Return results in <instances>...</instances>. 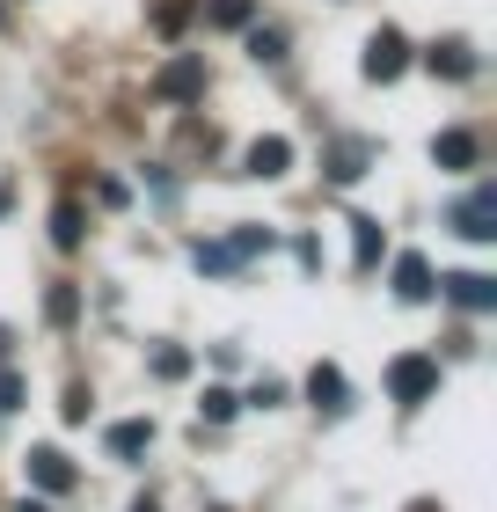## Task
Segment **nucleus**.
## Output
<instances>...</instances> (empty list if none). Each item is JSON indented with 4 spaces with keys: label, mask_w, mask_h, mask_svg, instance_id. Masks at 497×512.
Wrapping results in <instances>:
<instances>
[{
    "label": "nucleus",
    "mask_w": 497,
    "mask_h": 512,
    "mask_svg": "<svg viewBox=\"0 0 497 512\" xmlns=\"http://www.w3.org/2000/svg\"><path fill=\"white\" fill-rule=\"evenodd\" d=\"M381 249H388L381 220H373V213H359V220H351V264H359V271H373V264H381Z\"/></svg>",
    "instance_id": "obj_11"
},
{
    "label": "nucleus",
    "mask_w": 497,
    "mask_h": 512,
    "mask_svg": "<svg viewBox=\"0 0 497 512\" xmlns=\"http://www.w3.org/2000/svg\"><path fill=\"white\" fill-rule=\"evenodd\" d=\"M15 512H52V505H44V498H22V505H15Z\"/></svg>",
    "instance_id": "obj_26"
},
{
    "label": "nucleus",
    "mask_w": 497,
    "mask_h": 512,
    "mask_svg": "<svg viewBox=\"0 0 497 512\" xmlns=\"http://www.w3.org/2000/svg\"><path fill=\"white\" fill-rule=\"evenodd\" d=\"M52 242H59V249H81V205H74V198L52 213Z\"/></svg>",
    "instance_id": "obj_14"
},
{
    "label": "nucleus",
    "mask_w": 497,
    "mask_h": 512,
    "mask_svg": "<svg viewBox=\"0 0 497 512\" xmlns=\"http://www.w3.org/2000/svg\"><path fill=\"white\" fill-rule=\"evenodd\" d=\"M307 403H315L322 417H344L351 410V388H344L337 366H315V374H307Z\"/></svg>",
    "instance_id": "obj_7"
},
{
    "label": "nucleus",
    "mask_w": 497,
    "mask_h": 512,
    "mask_svg": "<svg viewBox=\"0 0 497 512\" xmlns=\"http://www.w3.org/2000/svg\"><path fill=\"white\" fill-rule=\"evenodd\" d=\"M198 88H205V59H198V52H176V59L154 74V96H169V103H191Z\"/></svg>",
    "instance_id": "obj_3"
},
{
    "label": "nucleus",
    "mask_w": 497,
    "mask_h": 512,
    "mask_svg": "<svg viewBox=\"0 0 497 512\" xmlns=\"http://www.w3.org/2000/svg\"><path fill=\"white\" fill-rule=\"evenodd\" d=\"M439 293L454 300V308H468V315H490L497 308V278L490 271H454V278H439Z\"/></svg>",
    "instance_id": "obj_4"
},
{
    "label": "nucleus",
    "mask_w": 497,
    "mask_h": 512,
    "mask_svg": "<svg viewBox=\"0 0 497 512\" xmlns=\"http://www.w3.org/2000/svg\"><path fill=\"white\" fill-rule=\"evenodd\" d=\"M424 66H432V74H446V81H468V74H476V52H468L461 37H446V44H432V52H424Z\"/></svg>",
    "instance_id": "obj_9"
},
{
    "label": "nucleus",
    "mask_w": 497,
    "mask_h": 512,
    "mask_svg": "<svg viewBox=\"0 0 497 512\" xmlns=\"http://www.w3.org/2000/svg\"><path fill=\"white\" fill-rule=\"evenodd\" d=\"M432 161H439V169H476V132H439L432 139Z\"/></svg>",
    "instance_id": "obj_12"
},
{
    "label": "nucleus",
    "mask_w": 497,
    "mask_h": 512,
    "mask_svg": "<svg viewBox=\"0 0 497 512\" xmlns=\"http://www.w3.org/2000/svg\"><path fill=\"white\" fill-rule=\"evenodd\" d=\"M198 410H205V425H227V417L242 410V395H234V388H205V403H198Z\"/></svg>",
    "instance_id": "obj_16"
},
{
    "label": "nucleus",
    "mask_w": 497,
    "mask_h": 512,
    "mask_svg": "<svg viewBox=\"0 0 497 512\" xmlns=\"http://www.w3.org/2000/svg\"><path fill=\"white\" fill-rule=\"evenodd\" d=\"M147 447H154V425H147V417H125V425H110V454H117V461H139Z\"/></svg>",
    "instance_id": "obj_13"
},
{
    "label": "nucleus",
    "mask_w": 497,
    "mask_h": 512,
    "mask_svg": "<svg viewBox=\"0 0 497 512\" xmlns=\"http://www.w3.org/2000/svg\"><path fill=\"white\" fill-rule=\"evenodd\" d=\"M132 512H161V505H154V498H139V505H132Z\"/></svg>",
    "instance_id": "obj_28"
},
{
    "label": "nucleus",
    "mask_w": 497,
    "mask_h": 512,
    "mask_svg": "<svg viewBox=\"0 0 497 512\" xmlns=\"http://www.w3.org/2000/svg\"><path fill=\"white\" fill-rule=\"evenodd\" d=\"M0 410H22V374H8V366H0Z\"/></svg>",
    "instance_id": "obj_25"
},
{
    "label": "nucleus",
    "mask_w": 497,
    "mask_h": 512,
    "mask_svg": "<svg viewBox=\"0 0 497 512\" xmlns=\"http://www.w3.org/2000/svg\"><path fill=\"white\" fill-rule=\"evenodd\" d=\"M388 395H395L402 410L432 403V395H439V359H424V352H402V359L388 366Z\"/></svg>",
    "instance_id": "obj_1"
},
{
    "label": "nucleus",
    "mask_w": 497,
    "mask_h": 512,
    "mask_svg": "<svg viewBox=\"0 0 497 512\" xmlns=\"http://www.w3.org/2000/svg\"><path fill=\"white\" fill-rule=\"evenodd\" d=\"M395 293H402V300H432V264H424L417 249L395 256Z\"/></svg>",
    "instance_id": "obj_10"
},
{
    "label": "nucleus",
    "mask_w": 497,
    "mask_h": 512,
    "mask_svg": "<svg viewBox=\"0 0 497 512\" xmlns=\"http://www.w3.org/2000/svg\"><path fill=\"white\" fill-rule=\"evenodd\" d=\"M329 176H337V183H359V176H366V147H344L337 161H329Z\"/></svg>",
    "instance_id": "obj_21"
},
{
    "label": "nucleus",
    "mask_w": 497,
    "mask_h": 512,
    "mask_svg": "<svg viewBox=\"0 0 497 512\" xmlns=\"http://www.w3.org/2000/svg\"><path fill=\"white\" fill-rule=\"evenodd\" d=\"M249 52L264 66H278V59H286V37H278V30H249Z\"/></svg>",
    "instance_id": "obj_20"
},
{
    "label": "nucleus",
    "mask_w": 497,
    "mask_h": 512,
    "mask_svg": "<svg viewBox=\"0 0 497 512\" xmlns=\"http://www.w3.org/2000/svg\"><path fill=\"white\" fill-rule=\"evenodd\" d=\"M410 512H446V505H432V498H417V505H410Z\"/></svg>",
    "instance_id": "obj_27"
},
{
    "label": "nucleus",
    "mask_w": 497,
    "mask_h": 512,
    "mask_svg": "<svg viewBox=\"0 0 497 512\" xmlns=\"http://www.w3.org/2000/svg\"><path fill=\"white\" fill-rule=\"evenodd\" d=\"M0 213H8V191H0Z\"/></svg>",
    "instance_id": "obj_29"
},
{
    "label": "nucleus",
    "mask_w": 497,
    "mask_h": 512,
    "mask_svg": "<svg viewBox=\"0 0 497 512\" xmlns=\"http://www.w3.org/2000/svg\"><path fill=\"white\" fill-rule=\"evenodd\" d=\"M154 374H161V381H183V374H191V352H176V344H161V352H154Z\"/></svg>",
    "instance_id": "obj_19"
},
{
    "label": "nucleus",
    "mask_w": 497,
    "mask_h": 512,
    "mask_svg": "<svg viewBox=\"0 0 497 512\" xmlns=\"http://www.w3.org/2000/svg\"><path fill=\"white\" fill-rule=\"evenodd\" d=\"M227 249H234V256H242V264H249V256H256V249H271V235H264V227H242V235H234Z\"/></svg>",
    "instance_id": "obj_23"
},
{
    "label": "nucleus",
    "mask_w": 497,
    "mask_h": 512,
    "mask_svg": "<svg viewBox=\"0 0 497 512\" xmlns=\"http://www.w3.org/2000/svg\"><path fill=\"white\" fill-rule=\"evenodd\" d=\"M242 169H249V176H286V169H293V139H278V132H271V139H256Z\"/></svg>",
    "instance_id": "obj_8"
},
{
    "label": "nucleus",
    "mask_w": 497,
    "mask_h": 512,
    "mask_svg": "<svg viewBox=\"0 0 497 512\" xmlns=\"http://www.w3.org/2000/svg\"><path fill=\"white\" fill-rule=\"evenodd\" d=\"M454 235L461 242H497V183H483V191H468L454 205Z\"/></svg>",
    "instance_id": "obj_2"
},
{
    "label": "nucleus",
    "mask_w": 497,
    "mask_h": 512,
    "mask_svg": "<svg viewBox=\"0 0 497 512\" xmlns=\"http://www.w3.org/2000/svg\"><path fill=\"white\" fill-rule=\"evenodd\" d=\"M30 483H37V491H74V461H66L59 447H30Z\"/></svg>",
    "instance_id": "obj_6"
},
{
    "label": "nucleus",
    "mask_w": 497,
    "mask_h": 512,
    "mask_svg": "<svg viewBox=\"0 0 497 512\" xmlns=\"http://www.w3.org/2000/svg\"><path fill=\"white\" fill-rule=\"evenodd\" d=\"M191 256H198V271H234V264H242V256H234L227 242H198Z\"/></svg>",
    "instance_id": "obj_18"
},
{
    "label": "nucleus",
    "mask_w": 497,
    "mask_h": 512,
    "mask_svg": "<svg viewBox=\"0 0 497 512\" xmlns=\"http://www.w3.org/2000/svg\"><path fill=\"white\" fill-rule=\"evenodd\" d=\"M359 66H366V81H395L402 66H410V44H402V30H373Z\"/></svg>",
    "instance_id": "obj_5"
},
{
    "label": "nucleus",
    "mask_w": 497,
    "mask_h": 512,
    "mask_svg": "<svg viewBox=\"0 0 497 512\" xmlns=\"http://www.w3.org/2000/svg\"><path fill=\"white\" fill-rule=\"evenodd\" d=\"M59 410H66V425H88V388H66Z\"/></svg>",
    "instance_id": "obj_24"
},
{
    "label": "nucleus",
    "mask_w": 497,
    "mask_h": 512,
    "mask_svg": "<svg viewBox=\"0 0 497 512\" xmlns=\"http://www.w3.org/2000/svg\"><path fill=\"white\" fill-rule=\"evenodd\" d=\"M212 22H220V30H249V15H256V0H212L205 8Z\"/></svg>",
    "instance_id": "obj_15"
},
{
    "label": "nucleus",
    "mask_w": 497,
    "mask_h": 512,
    "mask_svg": "<svg viewBox=\"0 0 497 512\" xmlns=\"http://www.w3.org/2000/svg\"><path fill=\"white\" fill-rule=\"evenodd\" d=\"M183 22H191V0H161V8H154V30L161 37H183Z\"/></svg>",
    "instance_id": "obj_17"
},
{
    "label": "nucleus",
    "mask_w": 497,
    "mask_h": 512,
    "mask_svg": "<svg viewBox=\"0 0 497 512\" xmlns=\"http://www.w3.org/2000/svg\"><path fill=\"white\" fill-rule=\"evenodd\" d=\"M44 315H52V322H74V315H81V293H74V286H59L52 300H44Z\"/></svg>",
    "instance_id": "obj_22"
}]
</instances>
